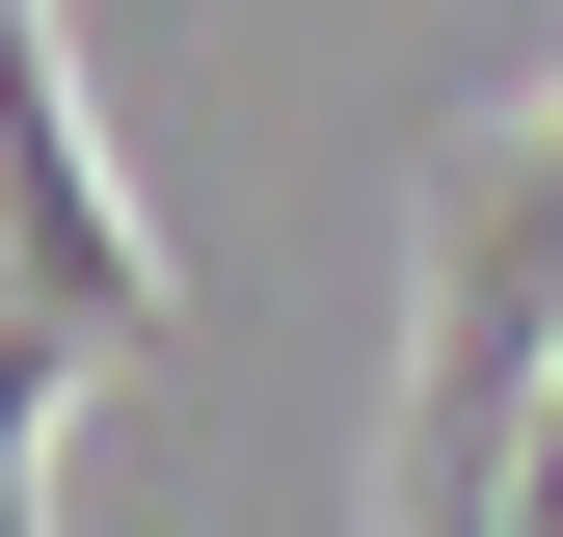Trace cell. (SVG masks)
Masks as SVG:
<instances>
[{"label": "cell", "instance_id": "7a4b0ae2", "mask_svg": "<svg viewBox=\"0 0 563 537\" xmlns=\"http://www.w3.org/2000/svg\"><path fill=\"white\" fill-rule=\"evenodd\" d=\"M537 376H563V108H537V162H483L430 216V350H402V403L430 430H537Z\"/></svg>", "mask_w": 563, "mask_h": 537}, {"label": "cell", "instance_id": "6da1fadb", "mask_svg": "<svg viewBox=\"0 0 563 537\" xmlns=\"http://www.w3.org/2000/svg\"><path fill=\"white\" fill-rule=\"evenodd\" d=\"M0 216H27V403L162 350V268H134L108 162H81V54H54V0H27V54H0Z\"/></svg>", "mask_w": 563, "mask_h": 537}, {"label": "cell", "instance_id": "277c9868", "mask_svg": "<svg viewBox=\"0 0 563 537\" xmlns=\"http://www.w3.org/2000/svg\"><path fill=\"white\" fill-rule=\"evenodd\" d=\"M510 537H563V376H537V430H510Z\"/></svg>", "mask_w": 563, "mask_h": 537}, {"label": "cell", "instance_id": "3957f363", "mask_svg": "<svg viewBox=\"0 0 563 537\" xmlns=\"http://www.w3.org/2000/svg\"><path fill=\"white\" fill-rule=\"evenodd\" d=\"M376 537H510V430H430V403H402V484H376Z\"/></svg>", "mask_w": 563, "mask_h": 537}]
</instances>
